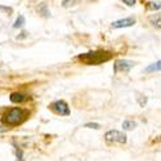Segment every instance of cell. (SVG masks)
Here are the masks:
<instances>
[{"label": "cell", "mask_w": 161, "mask_h": 161, "mask_svg": "<svg viewBox=\"0 0 161 161\" xmlns=\"http://www.w3.org/2000/svg\"><path fill=\"white\" fill-rule=\"evenodd\" d=\"M111 58H112V53L106 50H93V52L84 53V54H80L77 57L79 61H81L84 64H88V66H98L110 61Z\"/></svg>", "instance_id": "1"}, {"label": "cell", "mask_w": 161, "mask_h": 161, "mask_svg": "<svg viewBox=\"0 0 161 161\" xmlns=\"http://www.w3.org/2000/svg\"><path fill=\"white\" fill-rule=\"evenodd\" d=\"M26 116H27V112L22 108H18V107H14V108L9 110L2 119L3 124L8 125V126H17L19 124H22L25 121Z\"/></svg>", "instance_id": "2"}, {"label": "cell", "mask_w": 161, "mask_h": 161, "mask_svg": "<svg viewBox=\"0 0 161 161\" xmlns=\"http://www.w3.org/2000/svg\"><path fill=\"white\" fill-rule=\"evenodd\" d=\"M104 141L107 142V144H114V143L125 144L126 143V136L119 130H108L104 134Z\"/></svg>", "instance_id": "3"}, {"label": "cell", "mask_w": 161, "mask_h": 161, "mask_svg": "<svg viewBox=\"0 0 161 161\" xmlns=\"http://www.w3.org/2000/svg\"><path fill=\"white\" fill-rule=\"evenodd\" d=\"M136 66V63L128 61V59H116L114 63V72L119 74V72H129L133 67Z\"/></svg>", "instance_id": "4"}, {"label": "cell", "mask_w": 161, "mask_h": 161, "mask_svg": "<svg viewBox=\"0 0 161 161\" xmlns=\"http://www.w3.org/2000/svg\"><path fill=\"white\" fill-rule=\"evenodd\" d=\"M50 110L61 116H69L70 115V107L64 101H56L50 104Z\"/></svg>", "instance_id": "5"}, {"label": "cell", "mask_w": 161, "mask_h": 161, "mask_svg": "<svg viewBox=\"0 0 161 161\" xmlns=\"http://www.w3.org/2000/svg\"><path fill=\"white\" fill-rule=\"evenodd\" d=\"M136 25V17H128L123 19H117L112 22V29H124V27H131Z\"/></svg>", "instance_id": "6"}, {"label": "cell", "mask_w": 161, "mask_h": 161, "mask_svg": "<svg viewBox=\"0 0 161 161\" xmlns=\"http://www.w3.org/2000/svg\"><path fill=\"white\" fill-rule=\"evenodd\" d=\"M148 22L151 23L152 27H155L157 30H161V14H158V13H155V14L150 16L148 17Z\"/></svg>", "instance_id": "7"}, {"label": "cell", "mask_w": 161, "mask_h": 161, "mask_svg": "<svg viewBox=\"0 0 161 161\" xmlns=\"http://www.w3.org/2000/svg\"><path fill=\"white\" fill-rule=\"evenodd\" d=\"M155 71H161V59L157 61V62H153L151 64H148L146 67L144 72L146 74H150V72H155Z\"/></svg>", "instance_id": "8"}, {"label": "cell", "mask_w": 161, "mask_h": 161, "mask_svg": "<svg viewBox=\"0 0 161 161\" xmlns=\"http://www.w3.org/2000/svg\"><path fill=\"white\" fill-rule=\"evenodd\" d=\"M26 99V96L23 93H19V92H16V93H12L10 94V102L13 103H21Z\"/></svg>", "instance_id": "9"}, {"label": "cell", "mask_w": 161, "mask_h": 161, "mask_svg": "<svg viewBox=\"0 0 161 161\" xmlns=\"http://www.w3.org/2000/svg\"><path fill=\"white\" fill-rule=\"evenodd\" d=\"M136 126H137V123L133 121V120H125V121L123 123V129L124 130H133Z\"/></svg>", "instance_id": "10"}, {"label": "cell", "mask_w": 161, "mask_h": 161, "mask_svg": "<svg viewBox=\"0 0 161 161\" xmlns=\"http://www.w3.org/2000/svg\"><path fill=\"white\" fill-rule=\"evenodd\" d=\"M147 9L148 10H160L161 9V2H148L147 3Z\"/></svg>", "instance_id": "11"}, {"label": "cell", "mask_w": 161, "mask_h": 161, "mask_svg": "<svg viewBox=\"0 0 161 161\" xmlns=\"http://www.w3.org/2000/svg\"><path fill=\"white\" fill-rule=\"evenodd\" d=\"M79 3H81V0H62V5L64 8H71Z\"/></svg>", "instance_id": "12"}, {"label": "cell", "mask_w": 161, "mask_h": 161, "mask_svg": "<svg viewBox=\"0 0 161 161\" xmlns=\"http://www.w3.org/2000/svg\"><path fill=\"white\" fill-rule=\"evenodd\" d=\"M25 17L23 16H19L17 19H16V22H14V25H13V29H21V27H23V25H25Z\"/></svg>", "instance_id": "13"}, {"label": "cell", "mask_w": 161, "mask_h": 161, "mask_svg": "<svg viewBox=\"0 0 161 161\" xmlns=\"http://www.w3.org/2000/svg\"><path fill=\"white\" fill-rule=\"evenodd\" d=\"M37 10L40 12V14L44 16V17H49V16H50V14H49V10H48V8H47V4H45V3H43L42 5H40V7L37 8Z\"/></svg>", "instance_id": "14"}, {"label": "cell", "mask_w": 161, "mask_h": 161, "mask_svg": "<svg viewBox=\"0 0 161 161\" xmlns=\"http://www.w3.org/2000/svg\"><path fill=\"white\" fill-rule=\"evenodd\" d=\"M147 102H148V98H147L146 96H138V103H139V106L141 107H146V104H147Z\"/></svg>", "instance_id": "15"}, {"label": "cell", "mask_w": 161, "mask_h": 161, "mask_svg": "<svg viewBox=\"0 0 161 161\" xmlns=\"http://www.w3.org/2000/svg\"><path fill=\"white\" fill-rule=\"evenodd\" d=\"M84 126H85V128H90V129H97V130L101 128V125L97 124V123H88V124H85Z\"/></svg>", "instance_id": "16"}, {"label": "cell", "mask_w": 161, "mask_h": 161, "mask_svg": "<svg viewBox=\"0 0 161 161\" xmlns=\"http://www.w3.org/2000/svg\"><path fill=\"white\" fill-rule=\"evenodd\" d=\"M16 155H17V158H18L19 161H25V160H23V153H22L21 150H18V147L16 148Z\"/></svg>", "instance_id": "17"}, {"label": "cell", "mask_w": 161, "mask_h": 161, "mask_svg": "<svg viewBox=\"0 0 161 161\" xmlns=\"http://www.w3.org/2000/svg\"><path fill=\"white\" fill-rule=\"evenodd\" d=\"M123 3L126 4L128 7H133V5H136V0H123Z\"/></svg>", "instance_id": "18"}, {"label": "cell", "mask_w": 161, "mask_h": 161, "mask_svg": "<svg viewBox=\"0 0 161 161\" xmlns=\"http://www.w3.org/2000/svg\"><path fill=\"white\" fill-rule=\"evenodd\" d=\"M0 10H4V12H8V13H10V12H12V8H9V7H3V5H0Z\"/></svg>", "instance_id": "19"}, {"label": "cell", "mask_w": 161, "mask_h": 161, "mask_svg": "<svg viewBox=\"0 0 161 161\" xmlns=\"http://www.w3.org/2000/svg\"><path fill=\"white\" fill-rule=\"evenodd\" d=\"M8 128H0V131H7Z\"/></svg>", "instance_id": "20"}]
</instances>
